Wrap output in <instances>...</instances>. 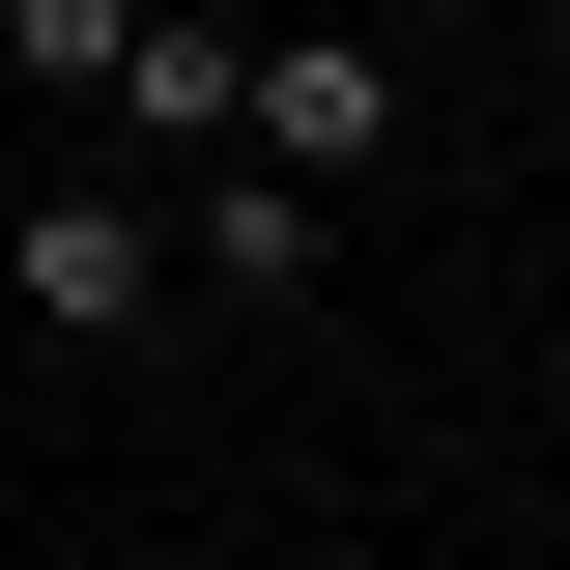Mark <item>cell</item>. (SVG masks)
<instances>
[{"label":"cell","instance_id":"6da1fadb","mask_svg":"<svg viewBox=\"0 0 570 570\" xmlns=\"http://www.w3.org/2000/svg\"><path fill=\"white\" fill-rule=\"evenodd\" d=\"M228 142H257L285 200H371V171H400V29H285V58H228Z\"/></svg>","mask_w":570,"mask_h":570},{"label":"cell","instance_id":"7a4b0ae2","mask_svg":"<svg viewBox=\"0 0 570 570\" xmlns=\"http://www.w3.org/2000/svg\"><path fill=\"white\" fill-rule=\"evenodd\" d=\"M0 285H29V343H142V314H171V200H142V171H29Z\"/></svg>","mask_w":570,"mask_h":570},{"label":"cell","instance_id":"3957f363","mask_svg":"<svg viewBox=\"0 0 570 570\" xmlns=\"http://www.w3.org/2000/svg\"><path fill=\"white\" fill-rule=\"evenodd\" d=\"M142 200H171V314H314V285H343V200H285L257 142H200V171H142Z\"/></svg>","mask_w":570,"mask_h":570},{"label":"cell","instance_id":"277c9868","mask_svg":"<svg viewBox=\"0 0 570 570\" xmlns=\"http://www.w3.org/2000/svg\"><path fill=\"white\" fill-rule=\"evenodd\" d=\"M0 58L58 86V115H115V58H142V0H0Z\"/></svg>","mask_w":570,"mask_h":570},{"label":"cell","instance_id":"5b68a950","mask_svg":"<svg viewBox=\"0 0 570 570\" xmlns=\"http://www.w3.org/2000/svg\"><path fill=\"white\" fill-rule=\"evenodd\" d=\"M371 29H428V0H371Z\"/></svg>","mask_w":570,"mask_h":570}]
</instances>
